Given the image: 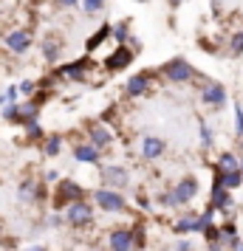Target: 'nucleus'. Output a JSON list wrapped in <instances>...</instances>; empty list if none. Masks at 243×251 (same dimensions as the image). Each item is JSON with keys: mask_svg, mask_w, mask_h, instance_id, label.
Listing matches in <instances>:
<instances>
[{"mask_svg": "<svg viewBox=\"0 0 243 251\" xmlns=\"http://www.w3.org/2000/svg\"><path fill=\"white\" fill-rule=\"evenodd\" d=\"M65 223L68 226H74V228H82V226H88L93 220V209H91V203L88 201H77V203H71V206H65Z\"/></svg>", "mask_w": 243, "mask_h": 251, "instance_id": "nucleus-7", "label": "nucleus"}, {"mask_svg": "<svg viewBox=\"0 0 243 251\" xmlns=\"http://www.w3.org/2000/svg\"><path fill=\"white\" fill-rule=\"evenodd\" d=\"M77 201H85V189L77 181H59L54 189V206L62 209V206H71Z\"/></svg>", "mask_w": 243, "mask_h": 251, "instance_id": "nucleus-6", "label": "nucleus"}, {"mask_svg": "<svg viewBox=\"0 0 243 251\" xmlns=\"http://www.w3.org/2000/svg\"><path fill=\"white\" fill-rule=\"evenodd\" d=\"M232 251H243V240H241V243H238V246H235Z\"/></svg>", "mask_w": 243, "mask_h": 251, "instance_id": "nucleus-36", "label": "nucleus"}, {"mask_svg": "<svg viewBox=\"0 0 243 251\" xmlns=\"http://www.w3.org/2000/svg\"><path fill=\"white\" fill-rule=\"evenodd\" d=\"M3 43H6V48H9L12 54H26V51L31 48V43H34V37H31V31H28L26 25H14V28H9V31L3 34Z\"/></svg>", "mask_w": 243, "mask_h": 251, "instance_id": "nucleus-4", "label": "nucleus"}, {"mask_svg": "<svg viewBox=\"0 0 243 251\" xmlns=\"http://www.w3.org/2000/svg\"><path fill=\"white\" fill-rule=\"evenodd\" d=\"M153 88V74L150 71H141V74H133L128 79V96H133V99H139V96H144V93H150Z\"/></svg>", "mask_w": 243, "mask_h": 251, "instance_id": "nucleus-13", "label": "nucleus"}, {"mask_svg": "<svg viewBox=\"0 0 243 251\" xmlns=\"http://www.w3.org/2000/svg\"><path fill=\"white\" fill-rule=\"evenodd\" d=\"M215 178H218L220 183H223V189H238V186H241L243 183V172L238 170V172H226V175H220V172H215Z\"/></svg>", "mask_w": 243, "mask_h": 251, "instance_id": "nucleus-25", "label": "nucleus"}, {"mask_svg": "<svg viewBox=\"0 0 243 251\" xmlns=\"http://www.w3.org/2000/svg\"><path fill=\"white\" fill-rule=\"evenodd\" d=\"M59 150H62V136H46V141H43V155L54 158V155H59Z\"/></svg>", "mask_w": 243, "mask_h": 251, "instance_id": "nucleus-26", "label": "nucleus"}, {"mask_svg": "<svg viewBox=\"0 0 243 251\" xmlns=\"http://www.w3.org/2000/svg\"><path fill=\"white\" fill-rule=\"evenodd\" d=\"M159 74H162L167 82H175V85H187V82L195 79V68H192L187 59H181V57L167 59L162 68H159Z\"/></svg>", "mask_w": 243, "mask_h": 251, "instance_id": "nucleus-2", "label": "nucleus"}, {"mask_svg": "<svg viewBox=\"0 0 243 251\" xmlns=\"http://www.w3.org/2000/svg\"><path fill=\"white\" fill-rule=\"evenodd\" d=\"M108 251H136L133 228H113L108 234Z\"/></svg>", "mask_w": 243, "mask_h": 251, "instance_id": "nucleus-8", "label": "nucleus"}, {"mask_svg": "<svg viewBox=\"0 0 243 251\" xmlns=\"http://www.w3.org/2000/svg\"><path fill=\"white\" fill-rule=\"evenodd\" d=\"M54 3H57L59 9H74V6H77L80 0H54Z\"/></svg>", "mask_w": 243, "mask_h": 251, "instance_id": "nucleus-35", "label": "nucleus"}, {"mask_svg": "<svg viewBox=\"0 0 243 251\" xmlns=\"http://www.w3.org/2000/svg\"><path fill=\"white\" fill-rule=\"evenodd\" d=\"M93 201H96V206H99L102 212H110V215H119V212L128 209V201L116 192V189H108V186L96 189V192H93Z\"/></svg>", "mask_w": 243, "mask_h": 251, "instance_id": "nucleus-5", "label": "nucleus"}, {"mask_svg": "<svg viewBox=\"0 0 243 251\" xmlns=\"http://www.w3.org/2000/svg\"><path fill=\"white\" fill-rule=\"evenodd\" d=\"M40 107H43V102H37V99H26V102L17 104V122L20 125H28V122H40L37 116H40Z\"/></svg>", "mask_w": 243, "mask_h": 251, "instance_id": "nucleus-15", "label": "nucleus"}, {"mask_svg": "<svg viewBox=\"0 0 243 251\" xmlns=\"http://www.w3.org/2000/svg\"><path fill=\"white\" fill-rule=\"evenodd\" d=\"M37 88H40V85H37V82H31V79H23L20 85H17V91H20V96H34V93H37Z\"/></svg>", "mask_w": 243, "mask_h": 251, "instance_id": "nucleus-30", "label": "nucleus"}, {"mask_svg": "<svg viewBox=\"0 0 243 251\" xmlns=\"http://www.w3.org/2000/svg\"><path fill=\"white\" fill-rule=\"evenodd\" d=\"M195 195H198V181L192 175H187V178H181V181L175 183L170 192L162 195V203L164 206H187Z\"/></svg>", "mask_w": 243, "mask_h": 251, "instance_id": "nucleus-1", "label": "nucleus"}, {"mask_svg": "<svg viewBox=\"0 0 243 251\" xmlns=\"http://www.w3.org/2000/svg\"><path fill=\"white\" fill-rule=\"evenodd\" d=\"M175 251H195V246H192L189 240H178V246H175Z\"/></svg>", "mask_w": 243, "mask_h": 251, "instance_id": "nucleus-34", "label": "nucleus"}, {"mask_svg": "<svg viewBox=\"0 0 243 251\" xmlns=\"http://www.w3.org/2000/svg\"><path fill=\"white\" fill-rule=\"evenodd\" d=\"M173 231H175V234L201 231V215H195V212H184V215H181V217L173 223Z\"/></svg>", "mask_w": 243, "mask_h": 251, "instance_id": "nucleus-16", "label": "nucleus"}, {"mask_svg": "<svg viewBox=\"0 0 243 251\" xmlns=\"http://www.w3.org/2000/svg\"><path fill=\"white\" fill-rule=\"evenodd\" d=\"M88 74H91V57H82V59H74L68 65L57 68L51 76L57 82H82V79H88Z\"/></svg>", "mask_w": 243, "mask_h": 251, "instance_id": "nucleus-3", "label": "nucleus"}, {"mask_svg": "<svg viewBox=\"0 0 243 251\" xmlns=\"http://www.w3.org/2000/svg\"><path fill=\"white\" fill-rule=\"evenodd\" d=\"M238 170H241V158L235 152H220L218 161H215V172L226 175V172H238Z\"/></svg>", "mask_w": 243, "mask_h": 251, "instance_id": "nucleus-22", "label": "nucleus"}, {"mask_svg": "<svg viewBox=\"0 0 243 251\" xmlns=\"http://www.w3.org/2000/svg\"><path fill=\"white\" fill-rule=\"evenodd\" d=\"M17 104H6V107H3V119H6V122H17Z\"/></svg>", "mask_w": 243, "mask_h": 251, "instance_id": "nucleus-33", "label": "nucleus"}, {"mask_svg": "<svg viewBox=\"0 0 243 251\" xmlns=\"http://www.w3.org/2000/svg\"><path fill=\"white\" fill-rule=\"evenodd\" d=\"M238 243H241V237H238V226H235V223H223V226H220V237H218V246L223 251H232L235 249V246H238Z\"/></svg>", "mask_w": 243, "mask_h": 251, "instance_id": "nucleus-19", "label": "nucleus"}, {"mask_svg": "<svg viewBox=\"0 0 243 251\" xmlns=\"http://www.w3.org/2000/svg\"><path fill=\"white\" fill-rule=\"evenodd\" d=\"M40 183L34 181V178H26L23 183H20V189H17V198L23 201V203H31V201H37L40 198Z\"/></svg>", "mask_w": 243, "mask_h": 251, "instance_id": "nucleus-23", "label": "nucleus"}, {"mask_svg": "<svg viewBox=\"0 0 243 251\" xmlns=\"http://www.w3.org/2000/svg\"><path fill=\"white\" fill-rule=\"evenodd\" d=\"M133 59H136V51L130 46H116V51L105 59V71H110V74H113V71H125Z\"/></svg>", "mask_w": 243, "mask_h": 251, "instance_id": "nucleus-10", "label": "nucleus"}, {"mask_svg": "<svg viewBox=\"0 0 243 251\" xmlns=\"http://www.w3.org/2000/svg\"><path fill=\"white\" fill-rule=\"evenodd\" d=\"M229 54H232V57H241V54H243V31H235V34H232Z\"/></svg>", "mask_w": 243, "mask_h": 251, "instance_id": "nucleus-28", "label": "nucleus"}, {"mask_svg": "<svg viewBox=\"0 0 243 251\" xmlns=\"http://www.w3.org/2000/svg\"><path fill=\"white\" fill-rule=\"evenodd\" d=\"M178 3H181V0H173V6H178Z\"/></svg>", "mask_w": 243, "mask_h": 251, "instance_id": "nucleus-37", "label": "nucleus"}, {"mask_svg": "<svg viewBox=\"0 0 243 251\" xmlns=\"http://www.w3.org/2000/svg\"><path fill=\"white\" fill-rule=\"evenodd\" d=\"M201 102L209 104V107H223L226 104V88L220 82H207L201 88Z\"/></svg>", "mask_w": 243, "mask_h": 251, "instance_id": "nucleus-12", "label": "nucleus"}, {"mask_svg": "<svg viewBox=\"0 0 243 251\" xmlns=\"http://www.w3.org/2000/svg\"><path fill=\"white\" fill-rule=\"evenodd\" d=\"M99 150L93 147V144H88V141H80V144H74V158L82 161V164H99Z\"/></svg>", "mask_w": 243, "mask_h": 251, "instance_id": "nucleus-18", "label": "nucleus"}, {"mask_svg": "<svg viewBox=\"0 0 243 251\" xmlns=\"http://www.w3.org/2000/svg\"><path fill=\"white\" fill-rule=\"evenodd\" d=\"M110 28H113V25L105 23V25H99V28H96L91 37H88V40H85V51H88V57H91V54H96V48H99L105 40L110 37Z\"/></svg>", "mask_w": 243, "mask_h": 251, "instance_id": "nucleus-21", "label": "nucleus"}, {"mask_svg": "<svg viewBox=\"0 0 243 251\" xmlns=\"http://www.w3.org/2000/svg\"><path fill=\"white\" fill-rule=\"evenodd\" d=\"M130 34H133V31H130V23H128V20H122V23H116L113 28H110V37H113L119 46H128V43H130Z\"/></svg>", "mask_w": 243, "mask_h": 251, "instance_id": "nucleus-24", "label": "nucleus"}, {"mask_svg": "<svg viewBox=\"0 0 243 251\" xmlns=\"http://www.w3.org/2000/svg\"><path fill=\"white\" fill-rule=\"evenodd\" d=\"M235 133L238 138H243V104L235 102Z\"/></svg>", "mask_w": 243, "mask_h": 251, "instance_id": "nucleus-29", "label": "nucleus"}, {"mask_svg": "<svg viewBox=\"0 0 243 251\" xmlns=\"http://www.w3.org/2000/svg\"><path fill=\"white\" fill-rule=\"evenodd\" d=\"M40 51H43V59H46V62H57L59 59V54H62V40H59V37H46V40H43V46H40Z\"/></svg>", "mask_w": 243, "mask_h": 251, "instance_id": "nucleus-20", "label": "nucleus"}, {"mask_svg": "<svg viewBox=\"0 0 243 251\" xmlns=\"http://www.w3.org/2000/svg\"><path fill=\"white\" fill-rule=\"evenodd\" d=\"M241 172H243V158H241Z\"/></svg>", "mask_w": 243, "mask_h": 251, "instance_id": "nucleus-38", "label": "nucleus"}, {"mask_svg": "<svg viewBox=\"0 0 243 251\" xmlns=\"http://www.w3.org/2000/svg\"><path fill=\"white\" fill-rule=\"evenodd\" d=\"M26 138H28V141H37V138H40V141H46L40 122H28V125H26Z\"/></svg>", "mask_w": 243, "mask_h": 251, "instance_id": "nucleus-27", "label": "nucleus"}, {"mask_svg": "<svg viewBox=\"0 0 243 251\" xmlns=\"http://www.w3.org/2000/svg\"><path fill=\"white\" fill-rule=\"evenodd\" d=\"M102 178L108 183H110V186H108V189H119V186H125V183H128V170H125V167H102Z\"/></svg>", "mask_w": 243, "mask_h": 251, "instance_id": "nucleus-17", "label": "nucleus"}, {"mask_svg": "<svg viewBox=\"0 0 243 251\" xmlns=\"http://www.w3.org/2000/svg\"><path fill=\"white\" fill-rule=\"evenodd\" d=\"M82 9H85L88 14H96V12L105 9V0H82Z\"/></svg>", "mask_w": 243, "mask_h": 251, "instance_id": "nucleus-31", "label": "nucleus"}, {"mask_svg": "<svg viewBox=\"0 0 243 251\" xmlns=\"http://www.w3.org/2000/svg\"><path fill=\"white\" fill-rule=\"evenodd\" d=\"M198 130H201V147H212V133H209V127H207V122H201L198 125Z\"/></svg>", "mask_w": 243, "mask_h": 251, "instance_id": "nucleus-32", "label": "nucleus"}, {"mask_svg": "<svg viewBox=\"0 0 243 251\" xmlns=\"http://www.w3.org/2000/svg\"><path fill=\"white\" fill-rule=\"evenodd\" d=\"M85 133H88V138H85V141H88V144H93L99 152L113 144V130H110V127H105V125H96V122H93V125L85 127Z\"/></svg>", "mask_w": 243, "mask_h": 251, "instance_id": "nucleus-9", "label": "nucleus"}, {"mask_svg": "<svg viewBox=\"0 0 243 251\" xmlns=\"http://www.w3.org/2000/svg\"><path fill=\"white\" fill-rule=\"evenodd\" d=\"M164 138L159 136H144L141 138V158L144 161H156L159 155H164Z\"/></svg>", "mask_w": 243, "mask_h": 251, "instance_id": "nucleus-14", "label": "nucleus"}, {"mask_svg": "<svg viewBox=\"0 0 243 251\" xmlns=\"http://www.w3.org/2000/svg\"><path fill=\"white\" fill-rule=\"evenodd\" d=\"M209 209L223 212V215H229V209H232V192L229 189H223V183H220L218 178H215L212 192H209Z\"/></svg>", "mask_w": 243, "mask_h": 251, "instance_id": "nucleus-11", "label": "nucleus"}]
</instances>
